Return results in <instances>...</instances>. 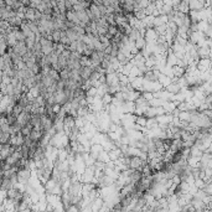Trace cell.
<instances>
[{
    "mask_svg": "<svg viewBox=\"0 0 212 212\" xmlns=\"http://www.w3.org/2000/svg\"><path fill=\"white\" fill-rule=\"evenodd\" d=\"M76 15H77V17H78V20H80V22H81V26H84V25H87L88 22H91L86 9H84V10H80V11H76Z\"/></svg>",
    "mask_w": 212,
    "mask_h": 212,
    "instance_id": "3957f363",
    "label": "cell"
},
{
    "mask_svg": "<svg viewBox=\"0 0 212 212\" xmlns=\"http://www.w3.org/2000/svg\"><path fill=\"white\" fill-rule=\"evenodd\" d=\"M39 41H40V45H41V53L42 55L47 56L49 53H51L53 51V42L51 40H47V39L41 36V39Z\"/></svg>",
    "mask_w": 212,
    "mask_h": 212,
    "instance_id": "7a4b0ae2",
    "label": "cell"
},
{
    "mask_svg": "<svg viewBox=\"0 0 212 212\" xmlns=\"http://www.w3.org/2000/svg\"><path fill=\"white\" fill-rule=\"evenodd\" d=\"M72 29L76 31V34L81 37V36H83V35H86V32H84V27L83 26H81V25H73L72 26Z\"/></svg>",
    "mask_w": 212,
    "mask_h": 212,
    "instance_id": "5b68a950",
    "label": "cell"
},
{
    "mask_svg": "<svg viewBox=\"0 0 212 212\" xmlns=\"http://www.w3.org/2000/svg\"><path fill=\"white\" fill-rule=\"evenodd\" d=\"M51 37H52V42L58 44L60 39H61V30H53L51 32Z\"/></svg>",
    "mask_w": 212,
    "mask_h": 212,
    "instance_id": "277c9868",
    "label": "cell"
},
{
    "mask_svg": "<svg viewBox=\"0 0 212 212\" xmlns=\"http://www.w3.org/2000/svg\"><path fill=\"white\" fill-rule=\"evenodd\" d=\"M41 17V12L31 6H26V10H25V20H29V21H37Z\"/></svg>",
    "mask_w": 212,
    "mask_h": 212,
    "instance_id": "6da1fadb",
    "label": "cell"
}]
</instances>
